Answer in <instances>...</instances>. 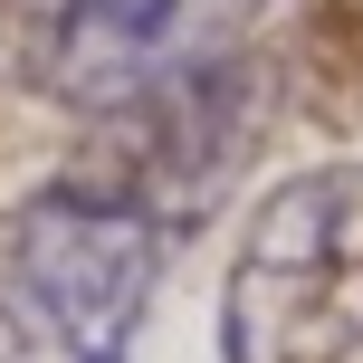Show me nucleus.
<instances>
[{"label": "nucleus", "instance_id": "1", "mask_svg": "<svg viewBox=\"0 0 363 363\" xmlns=\"http://www.w3.org/2000/svg\"><path fill=\"white\" fill-rule=\"evenodd\" d=\"M163 296V220L96 172L0 211V363H134Z\"/></svg>", "mask_w": 363, "mask_h": 363}, {"label": "nucleus", "instance_id": "2", "mask_svg": "<svg viewBox=\"0 0 363 363\" xmlns=\"http://www.w3.org/2000/svg\"><path fill=\"white\" fill-rule=\"evenodd\" d=\"M363 354V163L268 182L220 277V363H354Z\"/></svg>", "mask_w": 363, "mask_h": 363}, {"label": "nucleus", "instance_id": "3", "mask_svg": "<svg viewBox=\"0 0 363 363\" xmlns=\"http://www.w3.org/2000/svg\"><path fill=\"white\" fill-rule=\"evenodd\" d=\"M258 0H0V57L57 106H134L182 67H211L220 29Z\"/></svg>", "mask_w": 363, "mask_h": 363}]
</instances>
